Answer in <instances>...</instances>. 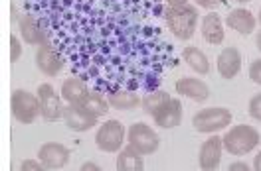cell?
<instances>
[{
	"label": "cell",
	"instance_id": "obj_10",
	"mask_svg": "<svg viewBox=\"0 0 261 171\" xmlns=\"http://www.w3.org/2000/svg\"><path fill=\"white\" fill-rule=\"evenodd\" d=\"M36 65H38V69H40L44 75H48V77H56V75L64 69V63L60 59V55H58L56 49L48 44V40H46L42 46H38V51H36Z\"/></svg>",
	"mask_w": 261,
	"mask_h": 171
},
{
	"label": "cell",
	"instance_id": "obj_7",
	"mask_svg": "<svg viewBox=\"0 0 261 171\" xmlns=\"http://www.w3.org/2000/svg\"><path fill=\"white\" fill-rule=\"evenodd\" d=\"M65 126L73 132H87L93 126H97L99 116L91 114L87 109H83L82 105H71L67 102V107H64V116Z\"/></svg>",
	"mask_w": 261,
	"mask_h": 171
},
{
	"label": "cell",
	"instance_id": "obj_6",
	"mask_svg": "<svg viewBox=\"0 0 261 171\" xmlns=\"http://www.w3.org/2000/svg\"><path fill=\"white\" fill-rule=\"evenodd\" d=\"M125 142V126L119 120H107L103 126H99L95 134V144L101 152L105 154H115L121 150Z\"/></svg>",
	"mask_w": 261,
	"mask_h": 171
},
{
	"label": "cell",
	"instance_id": "obj_18",
	"mask_svg": "<svg viewBox=\"0 0 261 171\" xmlns=\"http://www.w3.org/2000/svg\"><path fill=\"white\" fill-rule=\"evenodd\" d=\"M115 167H117L119 171H143L145 169L143 154H139L135 148L127 146L125 150H119V156H117Z\"/></svg>",
	"mask_w": 261,
	"mask_h": 171
},
{
	"label": "cell",
	"instance_id": "obj_35",
	"mask_svg": "<svg viewBox=\"0 0 261 171\" xmlns=\"http://www.w3.org/2000/svg\"><path fill=\"white\" fill-rule=\"evenodd\" d=\"M257 22L261 24V10H259V16H257Z\"/></svg>",
	"mask_w": 261,
	"mask_h": 171
},
{
	"label": "cell",
	"instance_id": "obj_26",
	"mask_svg": "<svg viewBox=\"0 0 261 171\" xmlns=\"http://www.w3.org/2000/svg\"><path fill=\"white\" fill-rule=\"evenodd\" d=\"M249 79L255 83V85H261V59H255L249 67Z\"/></svg>",
	"mask_w": 261,
	"mask_h": 171
},
{
	"label": "cell",
	"instance_id": "obj_23",
	"mask_svg": "<svg viewBox=\"0 0 261 171\" xmlns=\"http://www.w3.org/2000/svg\"><path fill=\"white\" fill-rule=\"evenodd\" d=\"M82 107L83 109H87L91 114H95V116H103L105 112H109V100H105L101 94H95V93H87L85 94V98L82 100Z\"/></svg>",
	"mask_w": 261,
	"mask_h": 171
},
{
	"label": "cell",
	"instance_id": "obj_34",
	"mask_svg": "<svg viewBox=\"0 0 261 171\" xmlns=\"http://www.w3.org/2000/svg\"><path fill=\"white\" fill-rule=\"evenodd\" d=\"M236 2H240V4H244V2H249V0H236Z\"/></svg>",
	"mask_w": 261,
	"mask_h": 171
},
{
	"label": "cell",
	"instance_id": "obj_2",
	"mask_svg": "<svg viewBox=\"0 0 261 171\" xmlns=\"http://www.w3.org/2000/svg\"><path fill=\"white\" fill-rule=\"evenodd\" d=\"M222 144L231 156H245L259 144V132L247 124H238L222 136Z\"/></svg>",
	"mask_w": 261,
	"mask_h": 171
},
{
	"label": "cell",
	"instance_id": "obj_17",
	"mask_svg": "<svg viewBox=\"0 0 261 171\" xmlns=\"http://www.w3.org/2000/svg\"><path fill=\"white\" fill-rule=\"evenodd\" d=\"M18 26H20V33H22V40L30 46H42L46 42V33L42 31V28L38 26V22L34 20L32 16H22L18 20Z\"/></svg>",
	"mask_w": 261,
	"mask_h": 171
},
{
	"label": "cell",
	"instance_id": "obj_30",
	"mask_svg": "<svg viewBox=\"0 0 261 171\" xmlns=\"http://www.w3.org/2000/svg\"><path fill=\"white\" fill-rule=\"evenodd\" d=\"M83 171H99V165L97 163H93V161H85L82 165Z\"/></svg>",
	"mask_w": 261,
	"mask_h": 171
},
{
	"label": "cell",
	"instance_id": "obj_31",
	"mask_svg": "<svg viewBox=\"0 0 261 171\" xmlns=\"http://www.w3.org/2000/svg\"><path fill=\"white\" fill-rule=\"evenodd\" d=\"M251 167H253L255 171H261V152L253 157V165H251Z\"/></svg>",
	"mask_w": 261,
	"mask_h": 171
},
{
	"label": "cell",
	"instance_id": "obj_33",
	"mask_svg": "<svg viewBox=\"0 0 261 171\" xmlns=\"http://www.w3.org/2000/svg\"><path fill=\"white\" fill-rule=\"evenodd\" d=\"M255 44H257V49L261 51V31L257 33V38H255Z\"/></svg>",
	"mask_w": 261,
	"mask_h": 171
},
{
	"label": "cell",
	"instance_id": "obj_15",
	"mask_svg": "<svg viewBox=\"0 0 261 171\" xmlns=\"http://www.w3.org/2000/svg\"><path fill=\"white\" fill-rule=\"evenodd\" d=\"M182 120V102L178 98H170L163 109L159 110V114L154 116V122L161 128H166V130H172L176 128Z\"/></svg>",
	"mask_w": 261,
	"mask_h": 171
},
{
	"label": "cell",
	"instance_id": "obj_28",
	"mask_svg": "<svg viewBox=\"0 0 261 171\" xmlns=\"http://www.w3.org/2000/svg\"><path fill=\"white\" fill-rule=\"evenodd\" d=\"M196 4H198V6H202V8L212 10V8H216V6H220V4H222V0H196Z\"/></svg>",
	"mask_w": 261,
	"mask_h": 171
},
{
	"label": "cell",
	"instance_id": "obj_32",
	"mask_svg": "<svg viewBox=\"0 0 261 171\" xmlns=\"http://www.w3.org/2000/svg\"><path fill=\"white\" fill-rule=\"evenodd\" d=\"M168 2V6H184V4H188V0H166Z\"/></svg>",
	"mask_w": 261,
	"mask_h": 171
},
{
	"label": "cell",
	"instance_id": "obj_11",
	"mask_svg": "<svg viewBox=\"0 0 261 171\" xmlns=\"http://www.w3.org/2000/svg\"><path fill=\"white\" fill-rule=\"evenodd\" d=\"M222 150H224L222 138L220 136H210L200 148V156H198L200 167L204 171L216 169L220 165V159H222Z\"/></svg>",
	"mask_w": 261,
	"mask_h": 171
},
{
	"label": "cell",
	"instance_id": "obj_8",
	"mask_svg": "<svg viewBox=\"0 0 261 171\" xmlns=\"http://www.w3.org/2000/svg\"><path fill=\"white\" fill-rule=\"evenodd\" d=\"M38 98H40V107H42V116L54 122L58 120L60 116H64V107H62V100L60 96L56 94L54 87L48 83H42L38 87Z\"/></svg>",
	"mask_w": 261,
	"mask_h": 171
},
{
	"label": "cell",
	"instance_id": "obj_21",
	"mask_svg": "<svg viewBox=\"0 0 261 171\" xmlns=\"http://www.w3.org/2000/svg\"><path fill=\"white\" fill-rule=\"evenodd\" d=\"M109 105L117 110H133L137 109L139 105H143V100L130 91H115L109 94Z\"/></svg>",
	"mask_w": 261,
	"mask_h": 171
},
{
	"label": "cell",
	"instance_id": "obj_5",
	"mask_svg": "<svg viewBox=\"0 0 261 171\" xmlns=\"http://www.w3.org/2000/svg\"><path fill=\"white\" fill-rule=\"evenodd\" d=\"M127 144H129L130 148H135L139 154L150 156V154H154L159 150L161 138H159V134L148 124H145V122H135L129 128V132H127Z\"/></svg>",
	"mask_w": 261,
	"mask_h": 171
},
{
	"label": "cell",
	"instance_id": "obj_22",
	"mask_svg": "<svg viewBox=\"0 0 261 171\" xmlns=\"http://www.w3.org/2000/svg\"><path fill=\"white\" fill-rule=\"evenodd\" d=\"M170 100V96L168 93H164V91H154V93H148L145 98H143V109L147 112L148 116H156L159 114V110L163 109L164 105Z\"/></svg>",
	"mask_w": 261,
	"mask_h": 171
},
{
	"label": "cell",
	"instance_id": "obj_20",
	"mask_svg": "<svg viewBox=\"0 0 261 171\" xmlns=\"http://www.w3.org/2000/svg\"><path fill=\"white\" fill-rule=\"evenodd\" d=\"M184 61L190 65V69H194L196 73H200V75H208L210 73V61L198 47H184Z\"/></svg>",
	"mask_w": 261,
	"mask_h": 171
},
{
	"label": "cell",
	"instance_id": "obj_12",
	"mask_svg": "<svg viewBox=\"0 0 261 171\" xmlns=\"http://www.w3.org/2000/svg\"><path fill=\"white\" fill-rule=\"evenodd\" d=\"M174 89H176V93L178 94L188 96L190 100H196V102H204V100H208V96H210L208 85H206L204 81L194 79V77L178 79L176 85H174Z\"/></svg>",
	"mask_w": 261,
	"mask_h": 171
},
{
	"label": "cell",
	"instance_id": "obj_29",
	"mask_svg": "<svg viewBox=\"0 0 261 171\" xmlns=\"http://www.w3.org/2000/svg\"><path fill=\"white\" fill-rule=\"evenodd\" d=\"M229 171H247L249 169V165L244 163V161H233V163H229Z\"/></svg>",
	"mask_w": 261,
	"mask_h": 171
},
{
	"label": "cell",
	"instance_id": "obj_27",
	"mask_svg": "<svg viewBox=\"0 0 261 171\" xmlns=\"http://www.w3.org/2000/svg\"><path fill=\"white\" fill-rule=\"evenodd\" d=\"M20 169L22 171H40V169H46V165L42 161H34V159H24L20 163Z\"/></svg>",
	"mask_w": 261,
	"mask_h": 171
},
{
	"label": "cell",
	"instance_id": "obj_13",
	"mask_svg": "<svg viewBox=\"0 0 261 171\" xmlns=\"http://www.w3.org/2000/svg\"><path fill=\"white\" fill-rule=\"evenodd\" d=\"M242 71V55L236 47H226L218 55V73L224 79H233Z\"/></svg>",
	"mask_w": 261,
	"mask_h": 171
},
{
	"label": "cell",
	"instance_id": "obj_9",
	"mask_svg": "<svg viewBox=\"0 0 261 171\" xmlns=\"http://www.w3.org/2000/svg\"><path fill=\"white\" fill-rule=\"evenodd\" d=\"M38 159L46 165V169H62L69 161V150L62 144L48 142L38 150Z\"/></svg>",
	"mask_w": 261,
	"mask_h": 171
},
{
	"label": "cell",
	"instance_id": "obj_3",
	"mask_svg": "<svg viewBox=\"0 0 261 171\" xmlns=\"http://www.w3.org/2000/svg\"><path fill=\"white\" fill-rule=\"evenodd\" d=\"M231 124V110L224 107H210L200 110L192 118V126L196 132L202 134H216L218 130H224Z\"/></svg>",
	"mask_w": 261,
	"mask_h": 171
},
{
	"label": "cell",
	"instance_id": "obj_24",
	"mask_svg": "<svg viewBox=\"0 0 261 171\" xmlns=\"http://www.w3.org/2000/svg\"><path fill=\"white\" fill-rule=\"evenodd\" d=\"M22 55V46L14 33H10V63H16Z\"/></svg>",
	"mask_w": 261,
	"mask_h": 171
},
{
	"label": "cell",
	"instance_id": "obj_4",
	"mask_svg": "<svg viewBox=\"0 0 261 171\" xmlns=\"http://www.w3.org/2000/svg\"><path fill=\"white\" fill-rule=\"evenodd\" d=\"M10 105H12V114H14V118L20 124H32L34 120L42 114L38 94L28 93L24 89H18V91L12 93Z\"/></svg>",
	"mask_w": 261,
	"mask_h": 171
},
{
	"label": "cell",
	"instance_id": "obj_19",
	"mask_svg": "<svg viewBox=\"0 0 261 171\" xmlns=\"http://www.w3.org/2000/svg\"><path fill=\"white\" fill-rule=\"evenodd\" d=\"M87 93L89 91H87L85 83L80 79H65L64 85H62V96H64L65 102H71V105H82V100Z\"/></svg>",
	"mask_w": 261,
	"mask_h": 171
},
{
	"label": "cell",
	"instance_id": "obj_16",
	"mask_svg": "<svg viewBox=\"0 0 261 171\" xmlns=\"http://www.w3.org/2000/svg\"><path fill=\"white\" fill-rule=\"evenodd\" d=\"M202 36L208 44L220 46L224 42V24L216 12H208L202 20Z\"/></svg>",
	"mask_w": 261,
	"mask_h": 171
},
{
	"label": "cell",
	"instance_id": "obj_1",
	"mask_svg": "<svg viewBox=\"0 0 261 171\" xmlns=\"http://www.w3.org/2000/svg\"><path fill=\"white\" fill-rule=\"evenodd\" d=\"M166 24H168V30L172 31L178 40H192L196 28H198V10L190 4H184V6H170L166 10Z\"/></svg>",
	"mask_w": 261,
	"mask_h": 171
},
{
	"label": "cell",
	"instance_id": "obj_14",
	"mask_svg": "<svg viewBox=\"0 0 261 171\" xmlns=\"http://www.w3.org/2000/svg\"><path fill=\"white\" fill-rule=\"evenodd\" d=\"M226 26H229L231 30L240 31L242 36H249L251 31L255 30L257 20H255V16L251 14L249 10H245V8H236V10H231V12L226 16Z\"/></svg>",
	"mask_w": 261,
	"mask_h": 171
},
{
	"label": "cell",
	"instance_id": "obj_25",
	"mask_svg": "<svg viewBox=\"0 0 261 171\" xmlns=\"http://www.w3.org/2000/svg\"><path fill=\"white\" fill-rule=\"evenodd\" d=\"M249 114H251V118H255V120L261 122V93L251 96V100H249Z\"/></svg>",
	"mask_w": 261,
	"mask_h": 171
}]
</instances>
